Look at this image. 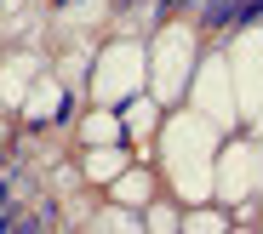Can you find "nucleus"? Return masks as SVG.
<instances>
[{"label":"nucleus","mask_w":263,"mask_h":234,"mask_svg":"<svg viewBox=\"0 0 263 234\" xmlns=\"http://www.w3.org/2000/svg\"><path fill=\"white\" fill-rule=\"evenodd\" d=\"M240 6H246V0H206V12L195 17L200 29H235L240 23Z\"/></svg>","instance_id":"f257e3e1"},{"label":"nucleus","mask_w":263,"mask_h":234,"mask_svg":"<svg viewBox=\"0 0 263 234\" xmlns=\"http://www.w3.org/2000/svg\"><path fill=\"white\" fill-rule=\"evenodd\" d=\"M172 6H178V0H155V17H166V12H172Z\"/></svg>","instance_id":"f03ea898"},{"label":"nucleus","mask_w":263,"mask_h":234,"mask_svg":"<svg viewBox=\"0 0 263 234\" xmlns=\"http://www.w3.org/2000/svg\"><path fill=\"white\" fill-rule=\"evenodd\" d=\"M58 6H63V0H58Z\"/></svg>","instance_id":"7ed1b4c3"}]
</instances>
